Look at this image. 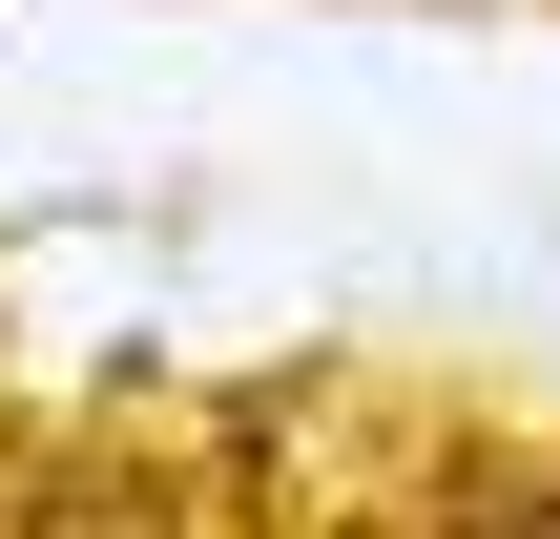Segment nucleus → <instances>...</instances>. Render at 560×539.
Wrapping results in <instances>:
<instances>
[{"mask_svg": "<svg viewBox=\"0 0 560 539\" xmlns=\"http://www.w3.org/2000/svg\"><path fill=\"white\" fill-rule=\"evenodd\" d=\"M478 539H560V457H540V478H520V499H499Z\"/></svg>", "mask_w": 560, "mask_h": 539, "instance_id": "nucleus-1", "label": "nucleus"}]
</instances>
